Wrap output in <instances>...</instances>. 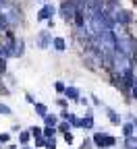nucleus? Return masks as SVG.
I'll return each mask as SVG.
<instances>
[{"label":"nucleus","instance_id":"8","mask_svg":"<svg viewBox=\"0 0 137 149\" xmlns=\"http://www.w3.org/2000/svg\"><path fill=\"white\" fill-rule=\"evenodd\" d=\"M106 116H108L110 124H114V126H119V124L123 122V120H121V114H116V112H114V110H110V108L106 110Z\"/></svg>","mask_w":137,"mask_h":149},{"label":"nucleus","instance_id":"29","mask_svg":"<svg viewBox=\"0 0 137 149\" xmlns=\"http://www.w3.org/2000/svg\"><path fill=\"white\" fill-rule=\"evenodd\" d=\"M131 93H133V97H137V79H135V85H133V89H131Z\"/></svg>","mask_w":137,"mask_h":149},{"label":"nucleus","instance_id":"4","mask_svg":"<svg viewBox=\"0 0 137 149\" xmlns=\"http://www.w3.org/2000/svg\"><path fill=\"white\" fill-rule=\"evenodd\" d=\"M54 13H56L54 6H52V4H46L40 13H37V19H40V21H46V19H48V21H50V19L54 17Z\"/></svg>","mask_w":137,"mask_h":149},{"label":"nucleus","instance_id":"10","mask_svg":"<svg viewBox=\"0 0 137 149\" xmlns=\"http://www.w3.org/2000/svg\"><path fill=\"white\" fill-rule=\"evenodd\" d=\"M31 139H33V137H31L29 130H21V133H19V143H21V145H29Z\"/></svg>","mask_w":137,"mask_h":149},{"label":"nucleus","instance_id":"30","mask_svg":"<svg viewBox=\"0 0 137 149\" xmlns=\"http://www.w3.org/2000/svg\"><path fill=\"white\" fill-rule=\"evenodd\" d=\"M0 147H2V145H0Z\"/></svg>","mask_w":137,"mask_h":149},{"label":"nucleus","instance_id":"9","mask_svg":"<svg viewBox=\"0 0 137 149\" xmlns=\"http://www.w3.org/2000/svg\"><path fill=\"white\" fill-rule=\"evenodd\" d=\"M135 124L133 122H127V124H123V137H133L135 135Z\"/></svg>","mask_w":137,"mask_h":149},{"label":"nucleus","instance_id":"24","mask_svg":"<svg viewBox=\"0 0 137 149\" xmlns=\"http://www.w3.org/2000/svg\"><path fill=\"white\" fill-rule=\"evenodd\" d=\"M44 149H56V139H48L46 141V147Z\"/></svg>","mask_w":137,"mask_h":149},{"label":"nucleus","instance_id":"12","mask_svg":"<svg viewBox=\"0 0 137 149\" xmlns=\"http://www.w3.org/2000/svg\"><path fill=\"white\" fill-rule=\"evenodd\" d=\"M81 128H85V130H91L93 128V116L91 114H87L85 118H81Z\"/></svg>","mask_w":137,"mask_h":149},{"label":"nucleus","instance_id":"27","mask_svg":"<svg viewBox=\"0 0 137 149\" xmlns=\"http://www.w3.org/2000/svg\"><path fill=\"white\" fill-rule=\"evenodd\" d=\"M56 104H58V106H60V108H67V106H69V100H58Z\"/></svg>","mask_w":137,"mask_h":149},{"label":"nucleus","instance_id":"1","mask_svg":"<svg viewBox=\"0 0 137 149\" xmlns=\"http://www.w3.org/2000/svg\"><path fill=\"white\" fill-rule=\"evenodd\" d=\"M121 83H123V89L125 91H131L133 85H135V77H133V68L127 66L123 72H121Z\"/></svg>","mask_w":137,"mask_h":149},{"label":"nucleus","instance_id":"25","mask_svg":"<svg viewBox=\"0 0 137 149\" xmlns=\"http://www.w3.org/2000/svg\"><path fill=\"white\" fill-rule=\"evenodd\" d=\"M0 114H6V116L11 114V108H8V106H4L2 102H0Z\"/></svg>","mask_w":137,"mask_h":149},{"label":"nucleus","instance_id":"16","mask_svg":"<svg viewBox=\"0 0 137 149\" xmlns=\"http://www.w3.org/2000/svg\"><path fill=\"white\" fill-rule=\"evenodd\" d=\"M56 130L65 135L67 130H71V122H69V120H63V122H58V124H56Z\"/></svg>","mask_w":137,"mask_h":149},{"label":"nucleus","instance_id":"11","mask_svg":"<svg viewBox=\"0 0 137 149\" xmlns=\"http://www.w3.org/2000/svg\"><path fill=\"white\" fill-rule=\"evenodd\" d=\"M58 122H60V120H58L56 114H46V116H44V124H46V126H56Z\"/></svg>","mask_w":137,"mask_h":149},{"label":"nucleus","instance_id":"26","mask_svg":"<svg viewBox=\"0 0 137 149\" xmlns=\"http://www.w3.org/2000/svg\"><path fill=\"white\" fill-rule=\"evenodd\" d=\"M6 25H8V23H6V17H4V15H0V29H4Z\"/></svg>","mask_w":137,"mask_h":149},{"label":"nucleus","instance_id":"21","mask_svg":"<svg viewBox=\"0 0 137 149\" xmlns=\"http://www.w3.org/2000/svg\"><path fill=\"white\" fill-rule=\"evenodd\" d=\"M63 139H65V143H67V145H73V141H75V135L71 133V130H67V133L63 135Z\"/></svg>","mask_w":137,"mask_h":149},{"label":"nucleus","instance_id":"2","mask_svg":"<svg viewBox=\"0 0 137 149\" xmlns=\"http://www.w3.org/2000/svg\"><path fill=\"white\" fill-rule=\"evenodd\" d=\"M75 13H77V4L73 2V0H67V2H63V6H60V15H63L65 19H73Z\"/></svg>","mask_w":137,"mask_h":149},{"label":"nucleus","instance_id":"15","mask_svg":"<svg viewBox=\"0 0 137 149\" xmlns=\"http://www.w3.org/2000/svg\"><path fill=\"white\" fill-rule=\"evenodd\" d=\"M33 108H35V114H40L42 118L48 114V108H46L44 104H40V102H35V104H33Z\"/></svg>","mask_w":137,"mask_h":149},{"label":"nucleus","instance_id":"5","mask_svg":"<svg viewBox=\"0 0 137 149\" xmlns=\"http://www.w3.org/2000/svg\"><path fill=\"white\" fill-rule=\"evenodd\" d=\"M114 19H116L119 23H123V25H129V23H133V15H131V10H119Z\"/></svg>","mask_w":137,"mask_h":149},{"label":"nucleus","instance_id":"18","mask_svg":"<svg viewBox=\"0 0 137 149\" xmlns=\"http://www.w3.org/2000/svg\"><path fill=\"white\" fill-rule=\"evenodd\" d=\"M75 23L79 25V27H83V23H85V21H83V10H81V8H77V13H75Z\"/></svg>","mask_w":137,"mask_h":149},{"label":"nucleus","instance_id":"13","mask_svg":"<svg viewBox=\"0 0 137 149\" xmlns=\"http://www.w3.org/2000/svg\"><path fill=\"white\" fill-rule=\"evenodd\" d=\"M52 46H54V50L56 52H65V40H63V37H54V40H52Z\"/></svg>","mask_w":137,"mask_h":149},{"label":"nucleus","instance_id":"14","mask_svg":"<svg viewBox=\"0 0 137 149\" xmlns=\"http://www.w3.org/2000/svg\"><path fill=\"white\" fill-rule=\"evenodd\" d=\"M125 149H137V137H125Z\"/></svg>","mask_w":137,"mask_h":149},{"label":"nucleus","instance_id":"28","mask_svg":"<svg viewBox=\"0 0 137 149\" xmlns=\"http://www.w3.org/2000/svg\"><path fill=\"white\" fill-rule=\"evenodd\" d=\"M60 118H63V120H67V118H69V110H67V108L60 112Z\"/></svg>","mask_w":137,"mask_h":149},{"label":"nucleus","instance_id":"20","mask_svg":"<svg viewBox=\"0 0 137 149\" xmlns=\"http://www.w3.org/2000/svg\"><path fill=\"white\" fill-rule=\"evenodd\" d=\"M29 133H31L33 139H35V137H44V128H40V126H31Z\"/></svg>","mask_w":137,"mask_h":149},{"label":"nucleus","instance_id":"6","mask_svg":"<svg viewBox=\"0 0 137 149\" xmlns=\"http://www.w3.org/2000/svg\"><path fill=\"white\" fill-rule=\"evenodd\" d=\"M50 44H52V37H50L48 31H42L40 35H37V46H40V48H48Z\"/></svg>","mask_w":137,"mask_h":149},{"label":"nucleus","instance_id":"7","mask_svg":"<svg viewBox=\"0 0 137 149\" xmlns=\"http://www.w3.org/2000/svg\"><path fill=\"white\" fill-rule=\"evenodd\" d=\"M65 95H67V100H73V102H79V89L77 87H67L65 89Z\"/></svg>","mask_w":137,"mask_h":149},{"label":"nucleus","instance_id":"19","mask_svg":"<svg viewBox=\"0 0 137 149\" xmlns=\"http://www.w3.org/2000/svg\"><path fill=\"white\" fill-rule=\"evenodd\" d=\"M46 137H35L33 139V143H35V149H42V147H46Z\"/></svg>","mask_w":137,"mask_h":149},{"label":"nucleus","instance_id":"23","mask_svg":"<svg viewBox=\"0 0 137 149\" xmlns=\"http://www.w3.org/2000/svg\"><path fill=\"white\" fill-rule=\"evenodd\" d=\"M54 89H56V93H65V89H67V87H65V83H63V81H56V83H54Z\"/></svg>","mask_w":137,"mask_h":149},{"label":"nucleus","instance_id":"3","mask_svg":"<svg viewBox=\"0 0 137 149\" xmlns=\"http://www.w3.org/2000/svg\"><path fill=\"white\" fill-rule=\"evenodd\" d=\"M106 139H108V133H93V137H91V141H93V147H98V149H106Z\"/></svg>","mask_w":137,"mask_h":149},{"label":"nucleus","instance_id":"22","mask_svg":"<svg viewBox=\"0 0 137 149\" xmlns=\"http://www.w3.org/2000/svg\"><path fill=\"white\" fill-rule=\"evenodd\" d=\"M11 143V133H0V145Z\"/></svg>","mask_w":137,"mask_h":149},{"label":"nucleus","instance_id":"17","mask_svg":"<svg viewBox=\"0 0 137 149\" xmlns=\"http://www.w3.org/2000/svg\"><path fill=\"white\" fill-rule=\"evenodd\" d=\"M56 133H58L56 126H46V128H44V137H46V139H54Z\"/></svg>","mask_w":137,"mask_h":149}]
</instances>
